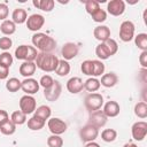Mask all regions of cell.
I'll return each mask as SVG.
<instances>
[{
    "label": "cell",
    "instance_id": "1",
    "mask_svg": "<svg viewBox=\"0 0 147 147\" xmlns=\"http://www.w3.org/2000/svg\"><path fill=\"white\" fill-rule=\"evenodd\" d=\"M32 44L41 53H52L56 48L55 39L42 32H37L32 36Z\"/></svg>",
    "mask_w": 147,
    "mask_h": 147
},
{
    "label": "cell",
    "instance_id": "2",
    "mask_svg": "<svg viewBox=\"0 0 147 147\" xmlns=\"http://www.w3.org/2000/svg\"><path fill=\"white\" fill-rule=\"evenodd\" d=\"M59 64V59L56 57V55L52 54V53H38L37 57H36V65L45 71V72H52L55 71Z\"/></svg>",
    "mask_w": 147,
    "mask_h": 147
},
{
    "label": "cell",
    "instance_id": "3",
    "mask_svg": "<svg viewBox=\"0 0 147 147\" xmlns=\"http://www.w3.org/2000/svg\"><path fill=\"white\" fill-rule=\"evenodd\" d=\"M38 53L37 49L33 46L29 45H21L15 49V56L17 60H24V61H31L33 62L37 57Z\"/></svg>",
    "mask_w": 147,
    "mask_h": 147
},
{
    "label": "cell",
    "instance_id": "4",
    "mask_svg": "<svg viewBox=\"0 0 147 147\" xmlns=\"http://www.w3.org/2000/svg\"><path fill=\"white\" fill-rule=\"evenodd\" d=\"M84 105L86 109L90 110L91 113L99 110L103 105V96L100 93H90L85 96Z\"/></svg>",
    "mask_w": 147,
    "mask_h": 147
},
{
    "label": "cell",
    "instance_id": "5",
    "mask_svg": "<svg viewBox=\"0 0 147 147\" xmlns=\"http://www.w3.org/2000/svg\"><path fill=\"white\" fill-rule=\"evenodd\" d=\"M134 24L131 21H124L122 22L119 26V38L124 42H129L134 38Z\"/></svg>",
    "mask_w": 147,
    "mask_h": 147
},
{
    "label": "cell",
    "instance_id": "6",
    "mask_svg": "<svg viewBox=\"0 0 147 147\" xmlns=\"http://www.w3.org/2000/svg\"><path fill=\"white\" fill-rule=\"evenodd\" d=\"M99 134V129L91 125V124H87L85 126H83L79 131V137L82 139L83 142H91V141H94L96 139Z\"/></svg>",
    "mask_w": 147,
    "mask_h": 147
},
{
    "label": "cell",
    "instance_id": "7",
    "mask_svg": "<svg viewBox=\"0 0 147 147\" xmlns=\"http://www.w3.org/2000/svg\"><path fill=\"white\" fill-rule=\"evenodd\" d=\"M61 92H62V86H61L60 82L59 80H54L53 85L49 88L44 90V96L46 98L47 101L53 102V101H56L60 98Z\"/></svg>",
    "mask_w": 147,
    "mask_h": 147
},
{
    "label": "cell",
    "instance_id": "8",
    "mask_svg": "<svg viewBox=\"0 0 147 147\" xmlns=\"http://www.w3.org/2000/svg\"><path fill=\"white\" fill-rule=\"evenodd\" d=\"M20 109L25 115L32 114L36 110V99L31 95H23L20 99Z\"/></svg>",
    "mask_w": 147,
    "mask_h": 147
},
{
    "label": "cell",
    "instance_id": "9",
    "mask_svg": "<svg viewBox=\"0 0 147 147\" xmlns=\"http://www.w3.org/2000/svg\"><path fill=\"white\" fill-rule=\"evenodd\" d=\"M131 133H132V137L134 140H137V141L144 140L147 134V123L144 121L136 122L131 127Z\"/></svg>",
    "mask_w": 147,
    "mask_h": 147
},
{
    "label": "cell",
    "instance_id": "10",
    "mask_svg": "<svg viewBox=\"0 0 147 147\" xmlns=\"http://www.w3.org/2000/svg\"><path fill=\"white\" fill-rule=\"evenodd\" d=\"M25 23H26V28L30 31L37 32L42 28V25L45 23V17L42 15H40V14H32V15H30L28 17Z\"/></svg>",
    "mask_w": 147,
    "mask_h": 147
},
{
    "label": "cell",
    "instance_id": "11",
    "mask_svg": "<svg viewBox=\"0 0 147 147\" xmlns=\"http://www.w3.org/2000/svg\"><path fill=\"white\" fill-rule=\"evenodd\" d=\"M47 125H48L49 131L56 136H60L67 131V124L61 118H56V117L51 118V119H48Z\"/></svg>",
    "mask_w": 147,
    "mask_h": 147
},
{
    "label": "cell",
    "instance_id": "12",
    "mask_svg": "<svg viewBox=\"0 0 147 147\" xmlns=\"http://www.w3.org/2000/svg\"><path fill=\"white\" fill-rule=\"evenodd\" d=\"M107 10L113 16H119L125 10V2L123 0H110L107 3Z\"/></svg>",
    "mask_w": 147,
    "mask_h": 147
},
{
    "label": "cell",
    "instance_id": "13",
    "mask_svg": "<svg viewBox=\"0 0 147 147\" xmlns=\"http://www.w3.org/2000/svg\"><path fill=\"white\" fill-rule=\"evenodd\" d=\"M39 82H37V79L34 78H25L23 82H21V88L23 90V92H25L28 95L34 94L39 91Z\"/></svg>",
    "mask_w": 147,
    "mask_h": 147
},
{
    "label": "cell",
    "instance_id": "14",
    "mask_svg": "<svg viewBox=\"0 0 147 147\" xmlns=\"http://www.w3.org/2000/svg\"><path fill=\"white\" fill-rule=\"evenodd\" d=\"M78 52H79V48L75 42H67L63 45V47L61 49V54L63 56V60H65V61L72 60L74 57H76Z\"/></svg>",
    "mask_w": 147,
    "mask_h": 147
},
{
    "label": "cell",
    "instance_id": "15",
    "mask_svg": "<svg viewBox=\"0 0 147 147\" xmlns=\"http://www.w3.org/2000/svg\"><path fill=\"white\" fill-rule=\"evenodd\" d=\"M107 116L103 114L102 110H95L93 113H91V116H90V122L88 124L95 126V127H102L106 125L107 123Z\"/></svg>",
    "mask_w": 147,
    "mask_h": 147
},
{
    "label": "cell",
    "instance_id": "16",
    "mask_svg": "<svg viewBox=\"0 0 147 147\" xmlns=\"http://www.w3.org/2000/svg\"><path fill=\"white\" fill-rule=\"evenodd\" d=\"M83 88H84V83L79 77H71L67 82V90L72 94H77L82 92Z\"/></svg>",
    "mask_w": 147,
    "mask_h": 147
},
{
    "label": "cell",
    "instance_id": "17",
    "mask_svg": "<svg viewBox=\"0 0 147 147\" xmlns=\"http://www.w3.org/2000/svg\"><path fill=\"white\" fill-rule=\"evenodd\" d=\"M93 34H94V38L96 40L103 42L110 38V29L107 25H99L94 29Z\"/></svg>",
    "mask_w": 147,
    "mask_h": 147
},
{
    "label": "cell",
    "instance_id": "18",
    "mask_svg": "<svg viewBox=\"0 0 147 147\" xmlns=\"http://www.w3.org/2000/svg\"><path fill=\"white\" fill-rule=\"evenodd\" d=\"M37 65L34 62L31 61H24L21 65H20V74L25 77V78H30L34 72H36Z\"/></svg>",
    "mask_w": 147,
    "mask_h": 147
},
{
    "label": "cell",
    "instance_id": "19",
    "mask_svg": "<svg viewBox=\"0 0 147 147\" xmlns=\"http://www.w3.org/2000/svg\"><path fill=\"white\" fill-rule=\"evenodd\" d=\"M119 105L116 101H108L105 106H103V114L107 117H116L119 114Z\"/></svg>",
    "mask_w": 147,
    "mask_h": 147
},
{
    "label": "cell",
    "instance_id": "20",
    "mask_svg": "<svg viewBox=\"0 0 147 147\" xmlns=\"http://www.w3.org/2000/svg\"><path fill=\"white\" fill-rule=\"evenodd\" d=\"M118 82V77L116 74L114 72H108V74H105L102 77H101V80H100V84L105 87H114Z\"/></svg>",
    "mask_w": 147,
    "mask_h": 147
},
{
    "label": "cell",
    "instance_id": "21",
    "mask_svg": "<svg viewBox=\"0 0 147 147\" xmlns=\"http://www.w3.org/2000/svg\"><path fill=\"white\" fill-rule=\"evenodd\" d=\"M11 18H13L11 21L15 24H23L28 20V14H26L25 9H23V8H16V9H14V11L11 14Z\"/></svg>",
    "mask_w": 147,
    "mask_h": 147
},
{
    "label": "cell",
    "instance_id": "22",
    "mask_svg": "<svg viewBox=\"0 0 147 147\" xmlns=\"http://www.w3.org/2000/svg\"><path fill=\"white\" fill-rule=\"evenodd\" d=\"M32 3L34 7L41 9L42 11H47V13L51 11L55 6V2L53 0H33Z\"/></svg>",
    "mask_w": 147,
    "mask_h": 147
},
{
    "label": "cell",
    "instance_id": "23",
    "mask_svg": "<svg viewBox=\"0 0 147 147\" xmlns=\"http://www.w3.org/2000/svg\"><path fill=\"white\" fill-rule=\"evenodd\" d=\"M0 31L3 34H6V36H10V34L15 33V31H16V24L13 21H10V20H6V21H3L1 23Z\"/></svg>",
    "mask_w": 147,
    "mask_h": 147
},
{
    "label": "cell",
    "instance_id": "24",
    "mask_svg": "<svg viewBox=\"0 0 147 147\" xmlns=\"http://www.w3.org/2000/svg\"><path fill=\"white\" fill-rule=\"evenodd\" d=\"M45 126V121L37 117V116H32L31 118L28 119V127L30 130H33V131H38L40 129H42Z\"/></svg>",
    "mask_w": 147,
    "mask_h": 147
},
{
    "label": "cell",
    "instance_id": "25",
    "mask_svg": "<svg viewBox=\"0 0 147 147\" xmlns=\"http://www.w3.org/2000/svg\"><path fill=\"white\" fill-rule=\"evenodd\" d=\"M51 114H52V110H51V108H49L48 106H46V105H42V106L38 107V108L34 110V116H37V117H39V118H41V119H44V121L48 119V118L51 117Z\"/></svg>",
    "mask_w": 147,
    "mask_h": 147
},
{
    "label": "cell",
    "instance_id": "26",
    "mask_svg": "<svg viewBox=\"0 0 147 147\" xmlns=\"http://www.w3.org/2000/svg\"><path fill=\"white\" fill-rule=\"evenodd\" d=\"M55 72H56V75H59L61 77L67 76L70 72V64H69V62L65 61V60H59V64H57V68H56Z\"/></svg>",
    "mask_w": 147,
    "mask_h": 147
},
{
    "label": "cell",
    "instance_id": "27",
    "mask_svg": "<svg viewBox=\"0 0 147 147\" xmlns=\"http://www.w3.org/2000/svg\"><path fill=\"white\" fill-rule=\"evenodd\" d=\"M100 80L96 79L95 77H91L88 79H86V82L84 83V88L88 92H95L100 88Z\"/></svg>",
    "mask_w": 147,
    "mask_h": 147
},
{
    "label": "cell",
    "instance_id": "28",
    "mask_svg": "<svg viewBox=\"0 0 147 147\" xmlns=\"http://www.w3.org/2000/svg\"><path fill=\"white\" fill-rule=\"evenodd\" d=\"M105 72V64L100 60H92V76L98 77Z\"/></svg>",
    "mask_w": 147,
    "mask_h": 147
},
{
    "label": "cell",
    "instance_id": "29",
    "mask_svg": "<svg viewBox=\"0 0 147 147\" xmlns=\"http://www.w3.org/2000/svg\"><path fill=\"white\" fill-rule=\"evenodd\" d=\"M10 121L15 124V125H22L26 122V115L24 113H22L21 110H16L11 114L10 116Z\"/></svg>",
    "mask_w": 147,
    "mask_h": 147
},
{
    "label": "cell",
    "instance_id": "30",
    "mask_svg": "<svg viewBox=\"0 0 147 147\" xmlns=\"http://www.w3.org/2000/svg\"><path fill=\"white\" fill-rule=\"evenodd\" d=\"M134 42H136V46L142 52L147 51V33H139L138 36H136Z\"/></svg>",
    "mask_w": 147,
    "mask_h": 147
},
{
    "label": "cell",
    "instance_id": "31",
    "mask_svg": "<svg viewBox=\"0 0 147 147\" xmlns=\"http://www.w3.org/2000/svg\"><path fill=\"white\" fill-rule=\"evenodd\" d=\"M134 114L139 118H146L147 117V105L144 101H140L136 103L134 106Z\"/></svg>",
    "mask_w": 147,
    "mask_h": 147
},
{
    "label": "cell",
    "instance_id": "32",
    "mask_svg": "<svg viewBox=\"0 0 147 147\" xmlns=\"http://www.w3.org/2000/svg\"><path fill=\"white\" fill-rule=\"evenodd\" d=\"M117 138V132L114 129H106L101 132V139L106 142H113Z\"/></svg>",
    "mask_w": 147,
    "mask_h": 147
},
{
    "label": "cell",
    "instance_id": "33",
    "mask_svg": "<svg viewBox=\"0 0 147 147\" xmlns=\"http://www.w3.org/2000/svg\"><path fill=\"white\" fill-rule=\"evenodd\" d=\"M16 131V125L11 121H7L5 124L0 125V132L5 136H11Z\"/></svg>",
    "mask_w": 147,
    "mask_h": 147
},
{
    "label": "cell",
    "instance_id": "34",
    "mask_svg": "<svg viewBox=\"0 0 147 147\" xmlns=\"http://www.w3.org/2000/svg\"><path fill=\"white\" fill-rule=\"evenodd\" d=\"M6 88L9 91V92H17L20 88H21V82L13 77V78H9L6 83Z\"/></svg>",
    "mask_w": 147,
    "mask_h": 147
},
{
    "label": "cell",
    "instance_id": "35",
    "mask_svg": "<svg viewBox=\"0 0 147 147\" xmlns=\"http://www.w3.org/2000/svg\"><path fill=\"white\" fill-rule=\"evenodd\" d=\"M85 9L90 15H93L95 11L100 9V3L99 1H95V0H87L85 1Z\"/></svg>",
    "mask_w": 147,
    "mask_h": 147
},
{
    "label": "cell",
    "instance_id": "36",
    "mask_svg": "<svg viewBox=\"0 0 147 147\" xmlns=\"http://www.w3.org/2000/svg\"><path fill=\"white\" fill-rule=\"evenodd\" d=\"M103 45L106 46V48H107V51H108V53H109L110 56L114 55V54H116V52L118 49V45H117V42H116L115 39L109 38L106 41H103Z\"/></svg>",
    "mask_w": 147,
    "mask_h": 147
},
{
    "label": "cell",
    "instance_id": "37",
    "mask_svg": "<svg viewBox=\"0 0 147 147\" xmlns=\"http://www.w3.org/2000/svg\"><path fill=\"white\" fill-rule=\"evenodd\" d=\"M95 54H96V56H98L99 59H101V60H107V59L110 57V55H109V53H108L106 46L103 45V42L99 44V45L95 47Z\"/></svg>",
    "mask_w": 147,
    "mask_h": 147
},
{
    "label": "cell",
    "instance_id": "38",
    "mask_svg": "<svg viewBox=\"0 0 147 147\" xmlns=\"http://www.w3.org/2000/svg\"><path fill=\"white\" fill-rule=\"evenodd\" d=\"M62 145H63V140L60 136L52 134L51 137L47 138V146L48 147H62Z\"/></svg>",
    "mask_w": 147,
    "mask_h": 147
},
{
    "label": "cell",
    "instance_id": "39",
    "mask_svg": "<svg viewBox=\"0 0 147 147\" xmlns=\"http://www.w3.org/2000/svg\"><path fill=\"white\" fill-rule=\"evenodd\" d=\"M0 64L9 68L13 64V56L9 52H3L0 54Z\"/></svg>",
    "mask_w": 147,
    "mask_h": 147
},
{
    "label": "cell",
    "instance_id": "40",
    "mask_svg": "<svg viewBox=\"0 0 147 147\" xmlns=\"http://www.w3.org/2000/svg\"><path fill=\"white\" fill-rule=\"evenodd\" d=\"M92 16V18H93V21L94 22H96V23H102V22H105L106 21V18H107V13L103 10V9H99L98 11H95L93 15H91Z\"/></svg>",
    "mask_w": 147,
    "mask_h": 147
},
{
    "label": "cell",
    "instance_id": "41",
    "mask_svg": "<svg viewBox=\"0 0 147 147\" xmlns=\"http://www.w3.org/2000/svg\"><path fill=\"white\" fill-rule=\"evenodd\" d=\"M80 70L84 75L92 76V60H85L80 65Z\"/></svg>",
    "mask_w": 147,
    "mask_h": 147
},
{
    "label": "cell",
    "instance_id": "42",
    "mask_svg": "<svg viewBox=\"0 0 147 147\" xmlns=\"http://www.w3.org/2000/svg\"><path fill=\"white\" fill-rule=\"evenodd\" d=\"M53 82H54V79H53L49 75H44V76L40 78L39 85L42 86L44 90H46V88H49V87L53 85Z\"/></svg>",
    "mask_w": 147,
    "mask_h": 147
},
{
    "label": "cell",
    "instance_id": "43",
    "mask_svg": "<svg viewBox=\"0 0 147 147\" xmlns=\"http://www.w3.org/2000/svg\"><path fill=\"white\" fill-rule=\"evenodd\" d=\"M13 45V41L9 37H1L0 38V48L3 49L5 52L8 51Z\"/></svg>",
    "mask_w": 147,
    "mask_h": 147
},
{
    "label": "cell",
    "instance_id": "44",
    "mask_svg": "<svg viewBox=\"0 0 147 147\" xmlns=\"http://www.w3.org/2000/svg\"><path fill=\"white\" fill-rule=\"evenodd\" d=\"M8 6L6 3H0V20L1 21H6V18L8 17Z\"/></svg>",
    "mask_w": 147,
    "mask_h": 147
},
{
    "label": "cell",
    "instance_id": "45",
    "mask_svg": "<svg viewBox=\"0 0 147 147\" xmlns=\"http://www.w3.org/2000/svg\"><path fill=\"white\" fill-rule=\"evenodd\" d=\"M139 62L142 68H147V51H144L139 56Z\"/></svg>",
    "mask_w": 147,
    "mask_h": 147
},
{
    "label": "cell",
    "instance_id": "46",
    "mask_svg": "<svg viewBox=\"0 0 147 147\" xmlns=\"http://www.w3.org/2000/svg\"><path fill=\"white\" fill-rule=\"evenodd\" d=\"M9 75V68L0 64V79H6Z\"/></svg>",
    "mask_w": 147,
    "mask_h": 147
},
{
    "label": "cell",
    "instance_id": "47",
    "mask_svg": "<svg viewBox=\"0 0 147 147\" xmlns=\"http://www.w3.org/2000/svg\"><path fill=\"white\" fill-rule=\"evenodd\" d=\"M7 121H9L8 113H7L6 110H1V109H0V125L5 124Z\"/></svg>",
    "mask_w": 147,
    "mask_h": 147
},
{
    "label": "cell",
    "instance_id": "48",
    "mask_svg": "<svg viewBox=\"0 0 147 147\" xmlns=\"http://www.w3.org/2000/svg\"><path fill=\"white\" fill-rule=\"evenodd\" d=\"M85 147H100V145L96 144V142H94V141H91V142H87L85 145Z\"/></svg>",
    "mask_w": 147,
    "mask_h": 147
},
{
    "label": "cell",
    "instance_id": "49",
    "mask_svg": "<svg viewBox=\"0 0 147 147\" xmlns=\"http://www.w3.org/2000/svg\"><path fill=\"white\" fill-rule=\"evenodd\" d=\"M123 147H138L136 144H125Z\"/></svg>",
    "mask_w": 147,
    "mask_h": 147
}]
</instances>
